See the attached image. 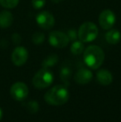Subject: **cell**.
<instances>
[{
	"instance_id": "6da1fadb",
	"label": "cell",
	"mask_w": 121,
	"mask_h": 122,
	"mask_svg": "<svg viewBox=\"0 0 121 122\" xmlns=\"http://www.w3.org/2000/svg\"><path fill=\"white\" fill-rule=\"evenodd\" d=\"M83 59L86 66L91 69H98L100 67L105 60V53L100 47L91 45L84 50Z\"/></svg>"
},
{
	"instance_id": "7a4b0ae2",
	"label": "cell",
	"mask_w": 121,
	"mask_h": 122,
	"mask_svg": "<svg viewBox=\"0 0 121 122\" xmlns=\"http://www.w3.org/2000/svg\"><path fill=\"white\" fill-rule=\"evenodd\" d=\"M70 94L65 86L57 85L53 86L44 96L46 102L51 106H61L67 102Z\"/></svg>"
},
{
	"instance_id": "3957f363",
	"label": "cell",
	"mask_w": 121,
	"mask_h": 122,
	"mask_svg": "<svg viewBox=\"0 0 121 122\" xmlns=\"http://www.w3.org/2000/svg\"><path fill=\"white\" fill-rule=\"evenodd\" d=\"M77 33L80 41L82 42H91L97 37L99 30L97 26L94 23L86 22L80 26Z\"/></svg>"
},
{
	"instance_id": "277c9868",
	"label": "cell",
	"mask_w": 121,
	"mask_h": 122,
	"mask_svg": "<svg viewBox=\"0 0 121 122\" xmlns=\"http://www.w3.org/2000/svg\"><path fill=\"white\" fill-rule=\"evenodd\" d=\"M53 82V74L47 68L39 70L32 79V84L37 89H45Z\"/></svg>"
},
{
	"instance_id": "5b68a950",
	"label": "cell",
	"mask_w": 121,
	"mask_h": 122,
	"mask_svg": "<svg viewBox=\"0 0 121 122\" xmlns=\"http://www.w3.org/2000/svg\"><path fill=\"white\" fill-rule=\"evenodd\" d=\"M48 42L56 48H64L68 45L70 40L67 34L60 31H53L50 32Z\"/></svg>"
},
{
	"instance_id": "8992f818",
	"label": "cell",
	"mask_w": 121,
	"mask_h": 122,
	"mask_svg": "<svg viewBox=\"0 0 121 122\" xmlns=\"http://www.w3.org/2000/svg\"><path fill=\"white\" fill-rule=\"evenodd\" d=\"M36 21L39 27L45 30H49L55 25V18L47 11H42L38 13L36 17Z\"/></svg>"
},
{
	"instance_id": "52a82bcc",
	"label": "cell",
	"mask_w": 121,
	"mask_h": 122,
	"mask_svg": "<svg viewBox=\"0 0 121 122\" xmlns=\"http://www.w3.org/2000/svg\"><path fill=\"white\" fill-rule=\"evenodd\" d=\"M116 21V17L113 11L110 9H105L100 14L99 23L101 28L104 30H109L114 27Z\"/></svg>"
},
{
	"instance_id": "ba28073f",
	"label": "cell",
	"mask_w": 121,
	"mask_h": 122,
	"mask_svg": "<svg viewBox=\"0 0 121 122\" xmlns=\"http://www.w3.org/2000/svg\"><path fill=\"white\" fill-rule=\"evenodd\" d=\"M10 94L16 101H23L28 95V87L23 82H16L11 86Z\"/></svg>"
},
{
	"instance_id": "9c48e42d",
	"label": "cell",
	"mask_w": 121,
	"mask_h": 122,
	"mask_svg": "<svg viewBox=\"0 0 121 122\" xmlns=\"http://www.w3.org/2000/svg\"><path fill=\"white\" fill-rule=\"evenodd\" d=\"M12 61L17 66H21L27 62L28 51L24 47H17L12 53Z\"/></svg>"
},
{
	"instance_id": "30bf717a",
	"label": "cell",
	"mask_w": 121,
	"mask_h": 122,
	"mask_svg": "<svg viewBox=\"0 0 121 122\" xmlns=\"http://www.w3.org/2000/svg\"><path fill=\"white\" fill-rule=\"evenodd\" d=\"M93 78V74L91 71L87 68H81L75 76V81L79 85H86Z\"/></svg>"
},
{
	"instance_id": "8fae6325",
	"label": "cell",
	"mask_w": 121,
	"mask_h": 122,
	"mask_svg": "<svg viewBox=\"0 0 121 122\" xmlns=\"http://www.w3.org/2000/svg\"><path fill=\"white\" fill-rule=\"evenodd\" d=\"M96 78L99 83L103 86H109L113 81V76L111 72L106 69H101L97 71Z\"/></svg>"
},
{
	"instance_id": "7c38bea8",
	"label": "cell",
	"mask_w": 121,
	"mask_h": 122,
	"mask_svg": "<svg viewBox=\"0 0 121 122\" xmlns=\"http://www.w3.org/2000/svg\"><path fill=\"white\" fill-rule=\"evenodd\" d=\"M105 40L111 45H115L119 43L121 40V33L117 29L110 28L105 34Z\"/></svg>"
},
{
	"instance_id": "4fadbf2b",
	"label": "cell",
	"mask_w": 121,
	"mask_h": 122,
	"mask_svg": "<svg viewBox=\"0 0 121 122\" xmlns=\"http://www.w3.org/2000/svg\"><path fill=\"white\" fill-rule=\"evenodd\" d=\"M13 17L10 12L2 11L0 13V27L8 28L13 24Z\"/></svg>"
},
{
	"instance_id": "5bb4252c",
	"label": "cell",
	"mask_w": 121,
	"mask_h": 122,
	"mask_svg": "<svg viewBox=\"0 0 121 122\" xmlns=\"http://www.w3.org/2000/svg\"><path fill=\"white\" fill-rule=\"evenodd\" d=\"M58 62V56L57 54H51L47 56L45 59L42 61V68H48L52 67Z\"/></svg>"
},
{
	"instance_id": "9a60e30c",
	"label": "cell",
	"mask_w": 121,
	"mask_h": 122,
	"mask_svg": "<svg viewBox=\"0 0 121 122\" xmlns=\"http://www.w3.org/2000/svg\"><path fill=\"white\" fill-rule=\"evenodd\" d=\"M71 76V70L68 66H64L61 69L60 71V78L62 82L66 86L69 85L70 78Z\"/></svg>"
},
{
	"instance_id": "2e32d148",
	"label": "cell",
	"mask_w": 121,
	"mask_h": 122,
	"mask_svg": "<svg viewBox=\"0 0 121 122\" xmlns=\"http://www.w3.org/2000/svg\"><path fill=\"white\" fill-rule=\"evenodd\" d=\"M71 51L74 55H80L84 51V44L81 41H74L71 46Z\"/></svg>"
},
{
	"instance_id": "e0dca14e",
	"label": "cell",
	"mask_w": 121,
	"mask_h": 122,
	"mask_svg": "<svg viewBox=\"0 0 121 122\" xmlns=\"http://www.w3.org/2000/svg\"><path fill=\"white\" fill-rule=\"evenodd\" d=\"M18 3L19 0H0V5L5 8H14Z\"/></svg>"
},
{
	"instance_id": "ac0fdd59",
	"label": "cell",
	"mask_w": 121,
	"mask_h": 122,
	"mask_svg": "<svg viewBox=\"0 0 121 122\" xmlns=\"http://www.w3.org/2000/svg\"><path fill=\"white\" fill-rule=\"evenodd\" d=\"M44 40H45V36H44L43 33H42V32H35V33H33V35H32V42H33L34 44H36V45H40V44H42V42H44Z\"/></svg>"
},
{
	"instance_id": "d6986e66",
	"label": "cell",
	"mask_w": 121,
	"mask_h": 122,
	"mask_svg": "<svg viewBox=\"0 0 121 122\" xmlns=\"http://www.w3.org/2000/svg\"><path fill=\"white\" fill-rule=\"evenodd\" d=\"M26 109L29 111L30 113H36L37 112L39 109V106H38V103L37 101H29L26 104Z\"/></svg>"
},
{
	"instance_id": "ffe728a7",
	"label": "cell",
	"mask_w": 121,
	"mask_h": 122,
	"mask_svg": "<svg viewBox=\"0 0 121 122\" xmlns=\"http://www.w3.org/2000/svg\"><path fill=\"white\" fill-rule=\"evenodd\" d=\"M32 4L36 9H41L46 4V0H32Z\"/></svg>"
},
{
	"instance_id": "44dd1931",
	"label": "cell",
	"mask_w": 121,
	"mask_h": 122,
	"mask_svg": "<svg viewBox=\"0 0 121 122\" xmlns=\"http://www.w3.org/2000/svg\"><path fill=\"white\" fill-rule=\"evenodd\" d=\"M66 34H67L70 41H73V42H74V41H76V38L78 37V33L75 29H70V30H68V32Z\"/></svg>"
},
{
	"instance_id": "7402d4cb",
	"label": "cell",
	"mask_w": 121,
	"mask_h": 122,
	"mask_svg": "<svg viewBox=\"0 0 121 122\" xmlns=\"http://www.w3.org/2000/svg\"><path fill=\"white\" fill-rule=\"evenodd\" d=\"M12 37H13V40L14 41V42H16V43H19L21 42V37L18 33H14Z\"/></svg>"
},
{
	"instance_id": "603a6c76",
	"label": "cell",
	"mask_w": 121,
	"mask_h": 122,
	"mask_svg": "<svg viewBox=\"0 0 121 122\" xmlns=\"http://www.w3.org/2000/svg\"><path fill=\"white\" fill-rule=\"evenodd\" d=\"M53 3H61L62 0H52Z\"/></svg>"
},
{
	"instance_id": "cb8c5ba5",
	"label": "cell",
	"mask_w": 121,
	"mask_h": 122,
	"mask_svg": "<svg viewBox=\"0 0 121 122\" xmlns=\"http://www.w3.org/2000/svg\"><path fill=\"white\" fill-rule=\"evenodd\" d=\"M2 117H3V111H2V109L0 108V121H1Z\"/></svg>"
}]
</instances>
